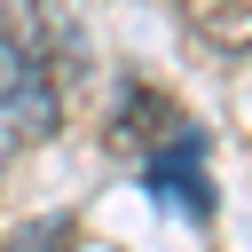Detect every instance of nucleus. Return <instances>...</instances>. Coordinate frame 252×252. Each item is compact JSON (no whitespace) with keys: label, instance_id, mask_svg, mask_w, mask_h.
Here are the masks:
<instances>
[{"label":"nucleus","instance_id":"nucleus-2","mask_svg":"<svg viewBox=\"0 0 252 252\" xmlns=\"http://www.w3.org/2000/svg\"><path fill=\"white\" fill-rule=\"evenodd\" d=\"M181 24L197 47H213L228 63H244V47H252V0H181Z\"/></svg>","mask_w":252,"mask_h":252},{"label":"nucleus","instance_id":"nucleus-1","mask_svg":"<svg viewBox=\"0 0 252 252\" xmlns=\"http://www.w3.org/2000/svg\"><path fill=\"white\" fill-rule=\"evenodd\" d=\"M63 118V87H55V63L0 24V142H47Z\"/></svg>","mask_w":252,"mask_h":252},{"label":"nucleus","instance_id":"nucleus-3","mask_svg":"<svg viewBox=\"0 0 252 252\" xmlns=\"http://www.w3.org/2000/svg\"><path fill=\"white\" fill-rule=\"evenodd\" d=\"M173 126H181V118H173L150 87H126V94H118V118H110V142H118V150H158Z\"/></svg>","mask_w":252,"mask_h":252},{"label":"nucleus","instance_id":"nucleus-5","mask_svg":"<svg viewBox=\"0 0 252 252\" xmlns=\"http://www.w3.org/2000/svg\"><path fill=\"white\" fill-rule=\"evenodd\" d=\"M8 150H16V142H0V165H8Z\"/></svg>","mask_w":252,"mask_h":252},{"label":"nucleus","instance_id":"nucleus-4","mask_svg":"<svg viewBox=\"0 0 252 252\" xmlns=\"http://www.w3.org/2000/svg\"><path fill=\"white\" fill-rule=\"evenodd\" d=\"M71 236H79V228H71V220H39V228H16V236H8V244H0V252H63V244H71Z\"/></svg>","mask_w":252,"mask_h":252}]
</instances>
